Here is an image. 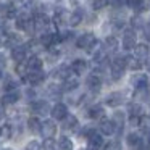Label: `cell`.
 I'll return each mask as SVG.
<instances>
[{
  "instance_id": "cell-16",
  "label": "cell",
  "mask_w": 150,
  "mask_h": 150,
  "mask_svg": "<svg viewBox=\"0 0 150 150\" xmlns=\"http://www.w3.org/2000/svg\"><path fill=\"white\" fill-rule=\"evenodd\" d=\"M87 68H89V65H87V62H86L84 58H76V60H73L71 66H69L71 73H74L76 76L84 74V73L87 71Z\"/></svg>"
},
{
  "instance_id": "cell-53",
  "label": "cell",
  "mask_w": 150,
  "mask_h": 150,
  "mask_svg": "<svg viewBox=\"0 0 150 150\" xmlns=\"http://www.w3.org/2000/svg\"><path fill=\"white\" fill-rule=\"evenodd\" d=\"M4 118H5V111H4V108L0 107V121L4 120Z\"/></svg>"
},
{
  "instance_id": "cell-46",
  "label": "cell",
  "mask_w": 150,
  "mask_h": 150,
  "mask_svg": "<svg viewBox=\"0 0 150 150\" xmlns=\"http://www.w3.org/2000/svg\"><path fill=\"white\" fill-rule=\"evenodd\" d=\"M103 150H121V142L120 140H111L105 145Z\"/></svg>"
},
{
  "instance_id": "cell-6",
  "label": "cell",
  "mask_w": 150,
  "mask_h": 150,
  "mask_svg": "<svg viewBox=\"0 0 150 150\" xmlns=\"http://www.w3.org/2000/svg\"><path fill=\"white\" fill-rule=\"evenodd\" d=\"M124 102H126V92H121V91H115L105 97V103L108 107H113V108L123 105Z\"/></svg>"
},
{
  "instance_id": "cell-14",
  "label": "cell",
  "mask_w": 150,
  "mask_h": 150,
  "mask_svg": "<svg viewBox=\"0 0 150 150\" xmlns=\"http://www.w3.org/2000/svg\"><path fill=\"white\" fill-rule=\"evenodd\" d=\"M21 100V92L20 91H13V92H5L2 97V105L4 107H11V105L18 103Z\"/></svg>"
},
{
  "instance_id": "cell-1",
  "label": "cell",
  "mask_w": 150,
  "mask_h": 150,
  "mask_svg": "<svg viewBox=\"0 0 150 150\" xmlns=\"http://www.w3.org/2000/svg\"><path fill=\"white\" fill-rule=\"evenodd\" d=\"M97 45H98V40L94 33H82L76 39V47L86 50L87 53H94L97 50Z\"/></svg>"
},
{
  "instance_id": "cell-19",
  "label": "cell",
  "mask_w": 150,
  "mask_h": 150,
  "mask_svg": "<svg viewBox=\"0 0 150 150\" xmlns=\"http://www.w3.org/2000/svg\"><path fill=\"white\" fill-rule=\"evenodd\" d=\"M126 142H127V145H129L131 149H136V150H140V147L144 145L142 136H140V134H137V132H129V134H127Z\"/></svg>"
},
{
  "instance_id": "cell-56",
  "label": "cell",
  "mask_w": 150,
  "mask_h": 150,
  "mask_svg": "<svg viewBox=\"0 0 150 150\" xmlns=\"http://www.w3.org/2000/svg\"><path fill=\"white\" fill-rule=\"evenodd\" d=\"M147 71L150 73V60H149V62H147Z\"/></svg>"
},
{
  "instance_id": "cell-45",
  "label": "cell",
  "mask_w": 150,
  "mask_h": 150,
  "mask_svg": "<svg viewBox=\"0 0 150 150\" xmlns=\"http://www.w3.org/2000/svg\"><path fill=\"white\" fill-rule=\"evenodd\" d=\"M142 36H144V39H145L147 42H150V20L145 21V24H144V28H142Z\"/></svg>"
},
{
  "instance_id": "cell-43",
  "label": "cell",
  "mask_w": 150,
  "mask_h": 150,
  "mask_svg": "<svg viewBox=\"0 0 150 150\" xmlns=\"http://www.w3.org/2000/svg\"><path fill=\"white\" fill-rule=\"evenodd\" d=\"M42 149L44 150H57L58 149V144H57L53 139H45L44 144H42Z\"/></svg>"
},
{
  "instance_id": "cell-58",
  "label": "cell",
  "mask_w": 150,
  "mask_h": 150,
  "mask_svg": "<svg viewBox=\"0 0 150 150\" xmlns=\"http://www.w3.org/2000/svg\"><path fill=\"white\" fill-rule=\"evenodd\" d=\"M0 150H13V149H0Z\"/></svg>"
},
{
  "instance_id": "cell-9",
  "label": "cell",
  "mask_w": 150,
  "mask_h": 150,
  "mask_svg": "<svg viewBox=\"0 0 150 150\" xmlns=\"http://www.w3.org/2000/svg\"><path fill=\"white\" fill-rule=\"evenodd\" d=\"M45 79H47V73H44V69L42 71H29L26 82L31 87H36V86H42L45 82Z\"/></svg>"
},
{
  "instance_id": "cell-40",
  "label": "cell",
  "mask_w": 150,
  "mask_h": 150,
  "mask_svg": "<svg viewBox=\"0 0 150 150\" xmlns=\"http://www.w3.org/2000/svg\"><path fill=\"white\" fill-rule=\"evenodd\" d=\"M136 97L139 98V100L145 102V103H150V89H144V91H137L136 92Z\"/></svg>"
},
{
  "instance_id": "cell-20",
  "label": "cell",
  "mask_w": 150,
  "mask_h": 150,
  "mask_svg": "<svg viewBox=\"0 0 150 150\" xmlns=\"http://www.w3.org/2000/svg\"><path fill=\"white\" fill-rule=\"evenodd\" d=\"M150 55V47L147 44H137L136 49H134V58H137L139 62L147 60Z\"/></svg>"
},
{
  "instance_id": "cell-55",
  "label": "cell",
  "mask_w": 150,
  "mask_h": 150,
  "mask_svg": "<svg viewBox=\"0 0 150 150\" xmlns=\"http://www.w3.org/2000/svg\"><path fill=\"white\" fill-rule=\"evenodd\" d=\"M5 78V73H4V69L0 68V79H4Z\"/></svg>"
},
{
  "instance_id": "cell-47",
  "label": "cell",
  "mask_w": 150,
  "mask_h": 150,
  "mask_svg": "<svg viewBox=\"0 0 150 150\" xmlns=\"http://www.w3.org/2000/svg\"><path fill=\"white\" fill-rule=\"evenodd\" d=\"M108 5V2H105V0H95V2H92V8H94L95 11L102 10V8H105Z\"/></svg>"
},
{
  "instance_id": "cell-52",
  "label": "cell",
  "mask_w": 150,
  "mask_h": 150,
  "mask_svg": "<svg viewBox=\"0 0 150 150\" xmlns=\"http://www.w3.org/2000/svg\"><path fill=\"white\" fill-rule=\"evenodd\" d=\"M140 150H150V144L147 142V144H144L142 147H140Z\"/></svg>"
},
{
  "instance_id": "cell-12",
  "label": "cell",
  "mask_w": 150,
  "mask_h": 150,
  "mask_svg": "<svg viewBox=\"0 0 150 150\" xmlns=\"http://www.w3.org/2000/svg\"><path fill=\"white\" fill-rule=\"evenodd\" d=\"M11 60H13L16 65L28 62V49H26V45H24V44L11 50Z\"/></svg>"
},
{
  "instance_id": "cell-11",
  "label": "cell",
  "mask_w": 150,
  "mask_h": 150,
  "mask_svg": "<svg viewBox=\"0 0 150 150\" xmlns=\"http://www.w3.org/2000/svg\"><path fill=\"white\" fill-rule=\"evenodd\" d=\"M50 115H52L53 121H63L66 116H68V107H66L65 103H55L52 107V111H50Z\"/></svg>"
},
{
  "instance_id": "cell-60",
  "label": "cell",
  "mask_w": 150,
  "mask_h": 150,
  "mask_svg": "<svg viewBox=\"0 0 150 150\" xmlns=\"http://www.w3.org/2000/svg\"><path fill=\"white\" fill-rule=\"evenodd\" d=\"M0 44H2V39H0Z\"/></svg>"
},
{
  "instance_id": "cell-23",
  "label": "cell",
  "mask_w": 150,
  "mask_h": 150,
  "mask_svg": "<svg viewBox=\"0 0 150 150\" xmlns=\"http://www.w3.org/2000/svg\"><path fill=\"white\" fill-rule=\"evenodd\" d=\"M23 45L21 44V36L18 33H8L7 34V39H5V47L7 49H16V47Z\"/></svg>"
},
{
  "instance_id": "cell-31",
  "label": "cell",
  "mask_w": 150,
  "mask_h": 150,
  "mask_svg": "<svg viewBox=\"0 0 150 150\" xmlns=\"http://www.w3.org/2000/svg\"><path fill=\"white\" fill-rule=\"evenodd\" d=\"M13 136H15V126H11V124H4V126L0 127V139L10 140V139H13Z\"/></svg>"
},
{
  "instance_id": "cell-37",
  "label": "cell",
  "mask_w": 150,
  "mask_h": 150,
  "mask_svg": "<svg viewBox=\"0 0 150 150\" xmlns=\"http://www.w3.org/2000/svg\"><path fill=\"white\" fill-rule=\"evenodd\" d=\"M127 68L131 71H139V69H142V62L134 58L132 55H127Z\"/></svg>"
},
{
  "instance_id": "cell-24",
  "label": "cell",
  "mask_w": 150,
  "mask_h": 150,
  "mask_svg": "<svg viewBox=\"0 0 150 150\" xmlns=\"http://www.w3.org/2000/svg\"><path fill=\"white\" fill-rule=\"evenodd\" d=\"M92 60H94L95 66H105V63H107L108 60V53L103 50V47H97V50H95L94 53H92Z\"/></svg>"
},
{
  "instance_id": "cell-39",
  "label": "cell",
  "mask_w": 150,
  "mask_h": 150,
  "mask_svg": "<svg viewBox=\"0 0 150 150\" xmlns=\"http://www.w3.org/2000/svg\"><path fill=\"white\" fill-rule=\"evenodd\" d=\"M123 76H124V69H120V68H115V66H110V78H111V81H120Z\"/></svg>"
},
{
  "instance_id": "cell-32",
  "label": "cell",
  "mask_w": 150,
  "mask_h": 150,
  "mask_svg": "<svg viewBox=\"0 0 150 150\" xmlns=\"http://www.w3.org/2000/svg\"><path fill=\"white\" fill-rule=\"evenodd\" d=\"M40 127H42V123L39 121L37 116H31L28 120V129H29V132L37 134V132H40Z\"/></svg>"
},
{
  "instance_id": "cell-51",
  "label": "cell",
  "mask_w": 150,
  "mask_h": 150,
  "mask_svg": "<svg viewBox=\"0 0 150 150\" xmlns=\"http://www.w3.org/2000/svg\"><path fill=\"white\" fill-rule=\"evenodd\" d=\"M5 65H7V58H5L4 53H0V68H4Z\"/></svg>"
},
{
  "instance_id": "cell-8",
  "label": "cell",
  "mask_w": 150,
  "mask_h": 150,
  "mask_svg": "<svg viewBox=\"0 0 150 150\" xmlns=\"http://www.w3.org/2000/svg\"><path fill=\"white\" fill-rule=\"evenodd\" d=\"M98 129H100L102 136H113L118 131V126L115 124V121L111 120V118H103V120H100V123H98Z\"/></svg>"
},
{
  "instance_id": "cell-13",
  "label": "cell",
  "mask_w": 150,
  "mask_h": 150,
  "mask_svg": "<svg viewBox=\"0 0 150 150\" xmlns=\"http://www.w3.org/2000/svg\"><path fill=\"white\" fill-rule=\"evenodd\" d=\"M86 115H87L91 120H103L105 118V108L98 103H94L86 110Z\"/></svg>"
},
{
  "instance_id": "cell-30",
  "label": "cell",
  "mask_w": 150,
  "mask_h": 150,
  "mask_svg": "<svg viewBox=\"0 0 150 150\" xmlns=\"http://www.w3.org/2000/svg\"><path fill=\"white\" fill-rule=\"evenodd\" d=\"M18 86H20V82H18L15 78H11V76H5L4 78V91L5 92L18 91Z\"/></svg>"
},
{
  "instance_id": "cell-26",
  "label": "cell",
  "mask_w": 150,
  "mask_h": 150,
  "mask_svg": "<svg viewBox=\"0 0 150 150\" xmlns=\"http://www.w3.org/2000/svg\"><path fill=\"white\" fill-rule=\"evenodd\" d=\"M127 113L129 116H134V118H142L144 116V107L140 102H131L127 105Z\"/></svg>"
},
{
  "instance_id": "cell-29",
  "label": "cell",
  "mask_w": 150,
  "mask_h": 150,
  "mask_svg": "<svg viewBox=\"0 0 150 150\" xmlns=\"http://www.w3.org/2000/svg\"><path fill=\"white\" fill-rule=\"evenodd\" d=\"M78 124H79L78 118H76L74 115H68V116L63 120L62 127H63V129H66V131H73V129H76V127H78Z\"/></svg>"
},
{
  "instance_id": "cell-28",
  "label": "cell",
  "mask_w": 150,
  "mask_h": 150,
  "mask_svg": "<svg viewBox=\"0 0 150 150\" xmlns=\"http://www.w3.org/2000/svg\"><path fill=\"white\" fill-rule=\"evenodd\" d=\"M78 87H79V79L76 78V76H74V78L69 76V78L62 84L63 92H76V91H78Z\"/></svg>"
},
{
  "instance_id": "cell-21",
  "label": "cell",
  "mask_w": 150,
  "mask_h": 150,
  "mask_svg": "<svg viewBox=\"0 0 150 150\" xmlns=\"http://www.w3.org/2000/svg\"><path fill=\"white\" fill-rule=\"evenodd\" d=\"M18 15H20V11H18L15 2H7V4H4V16L7 18V20H16Z\"/></svg>"
},
{
  "instance_id": "cell-59",
  "label": "cell",
  "mask_w": 150,
  "mask_h": 150,
  "mask_svg": "<svg viewBox=\"0 0 150 150\" xmlns=\"http://www.w3.org/2000/svg\"><path fill=\"white\" fill-rule=\"evenodd\" d=\"M79 150H87V149H79Z\"/></svg>"
},
{
  "instance_id": "cell-10",
  "label": "cell",
  "mask_w": 150,
  "mask_h": 150,
  "mask_svg": "<svg viewBox=\"0 0 150 150\" xmlns=\"http://www.w3.org/2000/svg\"><path fill=\"white\" fill-rule=\"evenodd\" d=\"M124 50H131V49H136L137 42H136V36H134V31L131 28L123 31V42H121Z\"/></svg>"
},
{
  "instance_id": "cell-41",
  "label": "cell",
  "mask_w": 150,
  "mask_h": 150,
  "mask_svg": "<svg viewBox=\"0 0 150 150\" xmlns=\"http://www.w3.org/2000/svg\"><path fill=\"white\" fill-rule=\"evenodd\" d=\"M97 132V129H95V127H91V126H86V127H82V131L81 132H79V136L82 137V139H91L92 136H94V134Z\"/></svg>"
},
{
  "instance_id": "cell-48",
  "label": "cell",
  "mask_w": 150,
  "mask_h": 150,
  "mask_svg": "<svg viewBox=\"0 0 150 150\" xmlns=\"http://www.w3.org/2000/svg\"><path fill=\"white\" fill-rule=\"evenodd\" d=\"M24 97L28 98V100L31 102H36L34 98H36V91H34V87H26V91H24Z\"/></svg>"
},
{
  "instance_id": "cell-57",
  "label": "cell",
  "mask_w": 150,
  "mask_h": 150,
  "mask_svg": "<svg viewBox=\"0 0 150 150\" xmlns=\"http://www.w3.org/2000/svg\"><path fill=\"white\" fill-rule=\"evenodd\" d=\"M147 142L150 144V132H149V136H147Z\"/></svg>"
},
{
  "instance_id": "cell-38",
  "label": "cell",
  "mask_w": 150,
  "mask_h": 150,
  "mask_svg": "<svg viewBox=\"0 0 150 150\" xmlns=\"http://www.w3.org/2000/svg\"><path fill=\"white\" fill-rule=\"evenodd\" d=\"M60 36H62V42H65V44H69V42H73V40L76 42V39H78L73 31H62Z\"/></svg>"
},
{
  "instance_id": "cell-15",
  "label": "cell",
  "mask_w": 150,
  "mask_h": 150,
  "mask_svg": "<svg viewBox=\"0 0 150 150\" xmlns=\"http://www.w3.org/2000/svg\"><path fill=\"white\" fill-rule=\"evenodd\" d=\"M84 18H86L84 10H82V8H76L74 11H71V13H69L68 24H69V26H73V28H76V26H79V24L84 21Z\"/></svg>"
},
{
  "instance_id": "cell-18",
  "label": "cell",
  "mask_w": 150,
  "mask_h": 150,
  "mask_svg": "<svg viewBox=\"0 0 150 150\" xmlns=\"http://www.w3.org/2000/svg\"><path fill=\"white\" fill-rule=\"evenodd\" d=\"M26 66L29 71H42L44 68V60L39 55H31L26 62Z\"/></svg>"
},
{
  "instance_id": "cell-42",
  "label": "cell",
  "mask_w": 150,
  "mask_h": 150,
  "mask_svg": "<svg viewBox=\"0 0 150 150\" xmlns=\"http://www.w3.org/2000/svg\"><path fill=\"white\" fill-rule=\"evenodd\" d=\"M149 10H150V2H140L139 0V4H137V7H136V13L142 15V13H145V11H149Z\"/></svg>"
},
{
  "instance_id": "cell-34",
  "label": "cell",
  "mask_w": 150,
  "mask_h": 150,
  "mask_svg": "<svg viewBox=\"0 0 150 150\" xmlns=\"http://www.w3.org/2000/svg\"><path fill=\"white\" fill-rule=\"evenodd\" d=\"M111 120L115 121V124L118 126V129H123L124 126V121H126V115H124V111H115L113 116H111Z\"/></svg>"
},
{
  "instance_id": "cell-50",
  "label": "cell",
  "mask_w": 150,
  "mask_h": 150,
  "mask_svg": "<svg viewBox=\"0 0 150 150\" xmlns=\"http://www.w3.org/2000/svg\"><path fill=\"white\" fill-rule=\"evenodd\" d=\"M129 124H131V126H134V127H136V126H139V124H140V118L129 116Z\"/></svg>"
},
{
  "instance_id": "cell-35",
  "label": "cell",
  "mask_w": 150,
  "mask_h": 150,
  "mask_svg": "<svg viewBox=\"0 0 150 150\" xmlns=\"http://www.w3.org/2000/svg\"><path fill=\"white\" fill-rule=\"evenodd\" d=\"M24 45H26L28 52H29V50L33 52V55H37V53H39L40 50L44 49V47H42V44L39 42V39H37V40H29V42H28V44H24Z\"/></svg>"
},
{
  "instance_id": "cell-3",
  "label": "cell",
  "mask_w": 150,
  "mask_h": 150,
  "mask_svg": "<svg viewBox=\"0 0 150 150\" xmlns=\"http://www.w3.org/2000/svg\"><path fill=\"white\" fill-rule=\"evenodd\" d=\"M34 20V26H36V33L39 34H44L49 31V26H50V18L47 16V13H39V15H34L33 16Z\"/></svg>"
},
{
  "instance_id": "cell-25",
  "label": "cell",
  "mask_w": 150,
  "mask_h": 150,
  "mask_svg": "<svg viewBox=\"0 0 150 150\" xmlns=\"http://www.w3.org/2000/svg\"><path fill=\"white\" fill-rule=\"evenodd\" d=\"M105 149V140L102 134L95 132L94 136L89 139V150H103Z\"/></svg>"
},
{
  "instance_id": "cell-27",
  "label": "cell",
  "mask_w": 150,
  "mask_h": 150,
  "mask_svg": "<svg viewBox=\"0 0 150 150\" xmlns=\"http://www.w3.org/2000/svg\"><path fill=\"white\" fill-rule=\"evenodd\" d=\"M62 94H63V89H62V86H58V84H49L45 87V95L47 97H50V98H60L62 97Z\"/></svg>"
},
{
  "instance_id": "cell-2",
  "label": "cell",
  "mask_w": 150,
  "mask_h": 150,
  "mask_svg": "<svg viewBox=\"0 0 150 150\" xmlns=\"http://www.w3.org/2000/svg\"><path fill=\"white\" fill-rule=\"evenodd\" d=\"M129 86L136 91H144V89L149 87V76L144 74V73H136V74L131 76Z\"/></svg>"
},
{
  "instance_id": "cell-22",
  "label": "cell",
  "mask_w": 150,
  "mask_h": 150,
  "mask_svg": "<svg viewBox=\"0 0 150 150\" xmlns=\"http://www.w3.org/2000/svg\"><path fill=\"white\" fill-rule=\"evenodd\" d=\"M118 47H120V42L115 36H107L103 39V50L107 53H115L118 50Z\"/></svg>"
},
{
  "instance_id": "cell-54",
  "label": "cell",
  "mask_w": 150,
  "mask_h": 150,
  "mask_svg": "<svg viewBox=\"0 0 150 150\" xmlns=\"http://www.w3.org/2000/svg\"><path fill=\"white\" fill-rule=\"evenodd\" d=\"M0 16H4V4H0Z\"/></svg>"
},
{
  "instance_id": "cell-7",
  "label": "cell",
  "mask_w": 150,
  "mask_h": 150,
  "mask_svg": "<svg viewBox=\"0 0 150 150\" xmlns=\"http://www.w3.org/2000/svg\"><path fill=\"white\" fill-rule=\"evenodd\" d=\"M57 131H58V126L53 120H45L42 121V127H40V134L45 139H53L57 136Z\"/></svg>"
},
{
  "instance_id": "cell-17",
  "label": "cell",
  "mask_w": 150,
  "mask_h": 150,
  "mask_svg": "<svg viewBox=\"0 0 150 150\" xmlns=\"http://www.w3.org/2000/svg\"><path fill=\"white\" fill-rule=\"evenodd\" d=\"M69 76H71V69H69V66H66V65H62V66H58V68H55L52 71V78L57 79V81L65 82Z\"/></svg>"
},
{
  "instance_id": "cell-44",
  "label": "cell",
  "mask_w": 150,
  "mask_h": 150,
  "mask_svg": "<svg viewBox=\"0 0 150 150\" xmlns=\"http://www.w3.org/2000/svg\"><path fill=\"white\" fill-rule=\"evenodd\" d=\"M140 127H142L144 131H147V132H150V116L149 115H144L142 118H140Z\"/></svg>"
},
{
  "instance_id": "cell-5",
  "label": "cell",
  "mask_w": 150,
  "mask_h": 150,
  "mask_svg": "<svg viewBox=\"0 0 150 150\" xmlns=\"http://www.w3.org/2000/svg\"><path fill=\"white\" fill-rule=\"evenodd\" d=\"M31 111H33L36 116H45L52 111V107L47 100H36L31 103Z\"/></svg>"
},
{
  "instance_id": "cell-49",
  "label": "cell",
  "mask_w": 150,
  "mask_h": 150,
  "mask_svg": "<svg viewBox=\"0 0 150 150\" xmlns=\"http://www.w3.org/2000/svg\"><path fill=\"white\" fill-rule=\"evenodd\" d=\"M42 149V145H40L37 140H31V142H28V145L24 147V150H40Z\"/></svg>"
},
{
  "instance_id": "cell-36",
  "label": "cell",
  "mask_w": 150,
  "mask_h": 150,
  "mask_svg": "<svg viewBox=\"0 0 150 150\" xmlns=\"http://www.w3.org/2000/svg\"><path fill=\"white\" fill-rule=\"evenodd\" d=\"M131 29L132 31H136V29H140L142 31V28H144V24H145V21H144V18L140 16V15H136V16H132L131 18Z\"/></svg>"
},
{
  "instance_id": "cell-33",
  "label": "cell",
  "mask_w": 150,
  "mask_h": 150,
  "mask_svg": "<svg viewBox=\"0 0 150 150\" xmlns=\"http://www.w3.org/2000/svg\"><path fill=\"white\" fill-rule=\"evenodd\" d=\"M57 144H58V150H73L74 149V144H73V140L68 136H62Z\"/></svg>"
},
{
  "instance_id": "cell-4",
  "label": "cell",
  "mask_w": 150,
  "mask_h": 150,
  "mask_svg": "<svg viewBox=\"0 0 150 150\" xmlns=\"http://www.w3.org/2000/svg\"><path fill=\"white\" fill-rule=\"evenodd\" d=\"M86 86H87L89 92L94 95H97L98 92L102 91V87H103V79L100 78V76H95V74H89L87 79H86Z\"/></svg>"
}]
</instances>
